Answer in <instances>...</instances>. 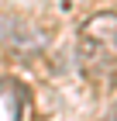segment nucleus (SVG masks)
<instances>
[{
	"label": "nucleus",
	"instance_id": "obj_1",
	"mask_svg": "<svg viewBox=\"0 0 117 121\" xmlns=\"http://www.w3.org/2000/svg\"><path fill=\"white\" fill-rule=\"evenodd\" d=\"M79 48L90 66L117 62V14H110V10L93 14L79 31Z\"/></svg>",
	"mask_w": 117,
	"mask_h": 121
},
{
	"label": "nucleus",
	"instance_id": "obj_2",
	"mask_svg": "<svg viewBox=\"0 0 117 121\" xmlns=\"http://www.w3.org/2000/svg\"><path fill=\"white\" fill-rule=\"evenodd\" d=\"M110 121H117V104H114V114H110Z\"/></svg>",
	"mask_w": 117,
	"mask_h": 121
}]
</instances>
